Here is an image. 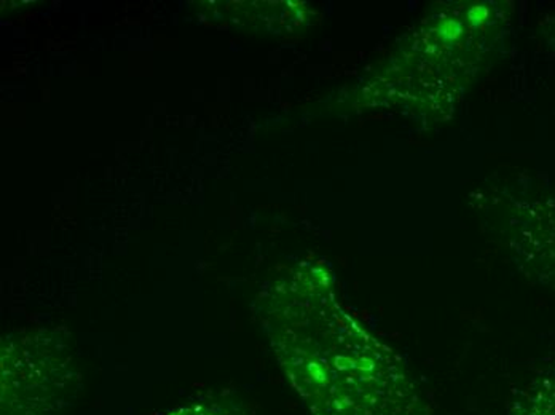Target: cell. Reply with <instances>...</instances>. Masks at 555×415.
<instances>
[{
  "instance_id": "cell-1",
  "label": "cell",
  "mask_w": 555,
  "mask_h": 415,
  "mask_svg": "<svg viewBox=\"0 0 555 415\" xmlns=\"http://www.w3.org/2000/svg\"><path fill=\"white\" fill-rule=\"evenodd\" d=\"M259 303L278 363L311 415H433L404 358L338 300L326 265L299 262Z\"/></svg>"
},
{
  "instance_id": "cell-2",
  "label": "cell",
  "mask_w": 555,
  "mask_h": 415,
  "mask_svg": "<svg viewBox=\"0 0 555 415\" xmlns=\"http://www.w3.org/2000/svg\"><path fill=\"white\" fill-rule=\"evenodd\" d=\"M79 386L56 337H23L2 349V415H64Z\"/></svg>"
},
{
  "instance_id": "cell-3",
  "label": "cell",
  "mask_w": 555,
  "mask_h": 415,
  "mask_svg": "<svg viewBox=\"0 0 555 415\" xmlns=\"http://www.w3.org/2000/svg\"><path fill=\"white\" fill-rule=\"evenodd\" d=\"M492 198L514 264L555 291V195L507 189Z\"/></svg>"
},
{
  "instance_id": "cell-4",
  "label": "cell",
  "mask_w": 555,
  "mask_h": 415,
  "mask_svg": "<svg viewBox=\"0 0 555 415\" xmlns=\"http://www.w3.org/2000/svg\"><path fill=\"white\" fill-rule=\"evenodd\" d=\"M504 415H555V369L544 371L513 390Z\"/></svg>"
},
{
  "instance_id": "cell-5",
  "label": "cell",
  "mask_w": 555,
  "mask_h": 415,
  "mask_svg": "<svg viewBox=\"0 0 555 415\" xmlns=\"http://www.w3.org/2000/svg\"><path fill=\"white\" fill-rule=\"evenodd\" d=\"M167 415H253L245 404L236 401H199L178 407Z\"/></svg>"
},
{
  "instance_id": "cell-6",
  "label": "cell",
  "mask_w": 555,
  "mask_h": 415,
  "mask_svg": "<svg viewBox=\"0 0 555 415\" xmlns=\"http://www.w3.org/2000/svg\"><path fill=\"white\" fill-rule=\"evenodd\" d=\"M544 34H546L547 42H550V46L555 49V20L550 23V26H547L546 33Z\"/></svg>"
}]
</instances>
